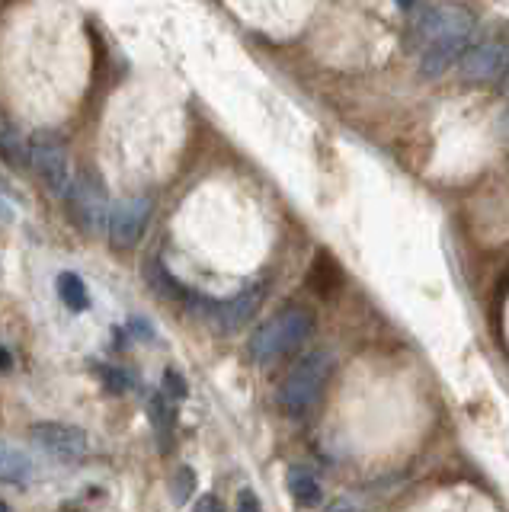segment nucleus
<instances>
[{
  "label": "nucleus",
  "mask_w": 509,
  "mask_h": 512,
  "mask_svg": "<svg viewBox=\"0 0 509 512\" xmlns=\"http://www.w3.org/2000/svg\"><path fill=\"white\" fill-rule=\"evenodd\" d=\"M164 378H167V381H164V394H167L170 400L186 397V384L180 381V375H177V372H167Z\"/></svg>",
  "instance_id": "nucleus-16"
},
{
  "label": "nucleus",
  "mask_w": 509,
  "mask_h": 512,
  "mask_svg": "<svg viewBox=\"0 0 509 512\" xmlns=\"http://www.w3.org/2000/svg\"><path fill=\"white\" fill-rule=\"evenodd\" d=\"M0 157H4L7 164H13V167H23V164H29L26 144L20 141L17 128H13L10 122H0Z\"/></svg>",
  "instance_id": "nucleus-14"
},
{
  "label": "nucleus",
  "mask_w": 509,
  "mask_h": 512,
  "mask_svg": "<svg viewBox=\"0 0 509 512\" xmlns=\"http://www.w3.org/2000/svg\"><path fill=\"white\" fill-rule=\"evenodd\" d=\"M458 68L468 84H490V80H500L509 74V48L500 42L471 45L468 52L461 55Z\"/></svg>",
  "instance_id": "nucleus-7"
},
{
  "label": "nucleus",
  "mask_w": 509,
  "mask_h": 512,
  "mask_svg": "<svg viewBox=\"0 0 509 512\" xmlns=\"http://www.w3.org/2000/svg\"><path fill=\"white\" fill-rule=\"evenodd\" d=\"M148 279H151V288L157 295H164L167 301H189V288L173 276V272L161 263V260H154L148 266Z\"/></svg>",
  "instance_id": "nucleus-11"
},
{
  "label": "nucleus",
  "mask_w": 509,
  "mask_h": 512,
  "mask_svg": "<svg viewBox=\"0 0 509 512\" xmlns=\"http://www.w3.org/2000/svg\"><path fill=\"white\" fill-rule=\"evenodd\" d=\"M289 493L295 496L298 506H317L321 503V484H317V477L301 471V468H292L289 471Z\"/></svg>",
  "instance_id": "nucleus-13"
},
{
  "label": "nucleus",
  "mask_w": 509,
  "mask_h": 512,
  "mask_svg": "<svg viewBox=\"0 0 509 512\" xmlns=\"http://www.w3.org/2000/svg\"><path fill=\"white\" fill-rule=\"evenodd\" d=\"M26 154H29V167L36 170V176L45 183V189L52 196L68 199L74 189V170H71V154H68V141L58 132H33V138L26 141Z\"/></svg>",
  "instance_id": "nucleus-3"
},
{
  "label": "nucleus",
  "mask_w": 509,
  "mask_h": 512,
  "mask_svg": "<svg viewBox=\"0 0 509 512\" xmlns=\"http://www.w3.org/2000/svg\"><path fill=\"white\" fill-rule=\"evenodd\" d=\"M193 512H221V503H218V496H202V500L196 503V509Z\"/></svg>",
  "instance_id": "nucleus-18"
},
{
  "label": "nucleus",
  "mask_w": 509,
  "mask_h": 512,
  "mask_svg": "<svg viewBox=\"0 0 509 512\" xmlns=\"http://www.w3.org/2000/svg\"><path fill=\"white\" fill-rule=\"evenodd\" d=\"M0 512H10V506H7V503H0Z\"/></svg>",
  "instance_id": "nucleus-21"
},
{
  "label": "nucleus",
  "mask_w": 509,
  "mask_h": 512,
  "mask_svg": "<svg viewBox=\"0 0 509 512\" xmlns=\"http://www.w3.org/2000/svg\"><path fill=\"white\" fill-rule=\"evenodd\" d=\"M13 365V359H10V352L4 349V346H0V368H10Z\"/></svg>",
  "instance_id": "nucleus-19"
},
{
  "label": "nucleus",
  "mask_w": 509,
  "mask_h": 512,
  "mask_svg": "<svg viewBox=\"0 0 509 512\" xmlns=\"http://www.w3.org/2000/svg\"><path fill=\"white\" fill-rule=\"evenodd\" d=\"M71 212L77 218V224L87 231H103L106 224V215H109V196L103 192V186L93 180V176H77L74 180V189H71Z\"/></svg>",
  "instance_id": "nucleus-8"
},
{
  "label": "nucleus",
  "mask_w": 509,
  "mask_h": 512,
  "mask_svg": "<svg viewBox=\"0 0 509 512\" xmlns=\"http://www.w3.org/2000/svg\"><path fill=\"white\" fill-rule=\"evenodd\" d=\"M260 301H263V288H247V292H241L237 298L225 301V304H215V308H209V320L215 324L218 333H234L247 327V320L260 311Z\"/></svg>",
  "instance_id": "nucleus-9"
},
{
  "label": "nucleus",
  "mask_w": 509,
  "mask_h": 512,
  "mask_svg": "<svg viewBox=\"0 0 509 512\" xmlns=\"http://www.w3.org/2000/svg\"><path fill=\"white\" fill-rule=\"evenodd\" d=\"M29 439H33L42 452H49L55 458H65V461L84 458L87 448H90V439H87V432L81 426L55 423V420L33 423V426H29Z\"/></svg>",
  "instance_id": "nucleus-6"
},
{
  "label": "nucleus",
  "mask_w": 509,
  "mask_h": 512,
  "mask_svg": "<svg viewBox=\"0 0 509 512\" xmlns=\"http://www.w3.org/2000/svg\"><path fill=\"white\" fill-rule=\"evenodd\" d=\"M196 490V474L193 468H180L177 471V490H173V496H177V503H186V496Z\"/></svg>",
  "instance_id": "nucleus-15"
},
{
  "label": "nucleus",
  "mask_w": 509,
  "mask_h": 512,
  "mask_svg": "<svg viewBox=\"0 0 509 512\" xmlns=\"http://www.w3.org/2000/svg\"><path fill=\"white\" fill-rule=\"evenodd\" d=\"M237 512H260L257 496H253L250 490H247V493H241V500H237Z\"/></svg>",
  "instance_id": "nucleus-17"
},
{
  "label": "nucleus",
  "mask_w": 509,
  "mask_h": 512,
  "mask_svg": "<svg viewBox=\"0 0 509 512\" xmlns=\"http://www.w3.org/2000/svg\"><path fill=\"white\" fill-rule=\"evenodd\" d=\"M314 330V314L308 308H285L279 314H273L266 320V324L250 336V359L257 365H266V362H276L285 352L298 349L301 343L308 340Z\"/></svg>",
  "instance_id": "nucleus-2"
},
{
  "label": "nucleus",
  "mask_w": 509,
  "mask_h": 512,
  "mask_svg": "<svg viewBox=\"0 0 509 512\" xmlns=\"http://www.w3.org/2000/svg\"><path fill=\"white\" fill-rule=\"evenodd\" d=\"M503 132L509 135V112H506V116H503Z\"/></svg>",
  "instance_id": "nucleus-20"
},
{
  "label": "nucleus",
  "mask_w": 509,
  "mask_h": 512,
  "mask_svg": "<svg viewBox=\"0 0 509 512\" xmlns=\"http://www.w3.org/2000/svg\"><path fill=\"white\" fill-rule=\"evenodd\" d=\"M420 16L413 20V39L420 45V71L439 77L455 58L468 52L474 20L461 7H413Z\"/></svg>",
  "instance_id": "nucleus-1"
},
{
  "label": "nucleus",
  "mask_w": 509,
  "mask_h": 512,
  "mask_svg": "<svg viewBox=\"0 0 509 512\" xmlns=\"http://www.w3.org/2000/svg\"><path fill=\"white\" fill-rule=\"evenodd\" d=\"M58 295H61V301L68 304V311H87L90 308V292H87V285H84V279L81 276H74V272H61L58 276Z\"/></svg>",
  "instance_id": "nucleus-12"
},
{
  "label": "nucleus",
  "mask_w": 509,
  "mask_h": 512,
  "mask_svg": "<svg viewBox=\"0 0 509 512\" xmlns=\"http://www.w3.org/2000/svg\"><path fill=\"white\" fill-rule=\"evenodd\" d=\"M148 413H151V423L157 432V445L167 452V448L173 445V429H177V407H173V400L161 391V394L151 397Z\"/></svg>",
  "instance_id": "nucleus-10"
},
{
  "label": "nucleus",
  "mask_w": 509,
  "mask_h": 512,
  "mask_svg": "<svg viewBox=\"0 0 509 512\" xmlns=\"http://www.w3.org/2000/svg\"><path fill=\"white\" fill-rule=\"evenodd\" d=\"M151 218V202L148 199H119L109 205V215L103 224V234L109 237V244L119 250L135 247L141 237H145Z\"/></svg>",
  "instance_id": "nucleus-5"
},
{
  "label": "nucleus",
  "mask_w": 509,
  "mask_h": 512,
  "mask_svg": "<svg viewBox=\"0 0 509 512\" xmlns=\"http://www.w3.org/2000/svg\"><path fill=\"white\" fill-rule=\"evenodd\" d=\"M330 372H333V356L324 349L317 352H308V356H301L292 372L285 375V381L279 384V404L285 413H305L308 407L317 404V397H321L324 384L330 381Z\"/></svg>",
  "instance_id": "nucleus-4"
}]
</instances>
